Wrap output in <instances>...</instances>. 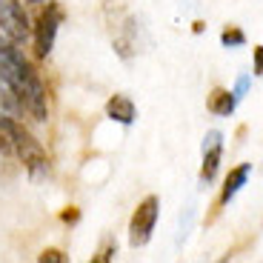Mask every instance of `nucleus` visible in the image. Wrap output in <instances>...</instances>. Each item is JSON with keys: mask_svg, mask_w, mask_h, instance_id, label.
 <instances>
[{"mask_svg": "<svg viewBox=\"0 0 263 263\" xmlns=\"http://www.w3.org/2000/svg\"><path fill=\"white\" fill-rule=\"evenodd\" d=\"M0 78L12 89L17 98L20 109L34 120V123H46L49 120V100H46V86L40 80L37 69L32 60L23 54L20 43L0 32Z\"/></svg>", "mask_w": 263, "mask_h": 263, "instance_id": "obj_1", "label": "nucleus"}, {"mask_svg": "<svg viewBox=\"0 0 263 263\" xmlns=\"http://www.w3.org/2000/svg\"><path fill=\"white\" fill-rule=\"evenodd\" d=\"M0 132L6 135L9 146H12V155H17V158H20L23 169L29 172V178H32L34 183L46 180L49 172H52V160H49L43 143H40V140L34 138L32 132L20 123L14 115H3V112H0Z\"/></svg>", "mask_w": 263, "mask_h": 263, "instance_id": "obj_2", "label": "nucleus"}, {"mask_svg": "<svg viewBox=\"0 0 263 263\" xmlns=\"http://www.w3.org/2000/svg\"><path fill=\"white\" fill-rule=\"evenodd\" d=\"M63 6L60 3H49L43 12H40L37 23L32 26V34H34V54L37 58H49L54 49V37H58V29L63 23Z\"/></svg>", "mask_w": 263, "mask_h": 263, "instance_id": "obj_3", "label": "nucleus"}, {"mask_svg": "<svg viewBox=\"0 0 263 263\" xmlns=\"http://www.w3.org/2000/svg\"><path fill=\"white\" fill-rule=\"evenodd\" d=\"M158 215H160V200L155 195L140 200V206L135 209V215H132V220H129V243L135 246V249H140V246H146L152 240Z\"/></svg>", "mask_w": 263, "mask_h": 263, "instance_id": "obj_4", "label": "nucleus"}, {"mask_svg": "<svg viewBox=\"0 0 263 263\" xmlns=\"http://www.w3.org/2000/svg\"><path fill=\"white\" fill-rule=\"evenodd\" d=\"M0 32L12 37L14 43H23L32 34V23L20 0H0Z\"/></svg>", "mask_w": 263, "mask_h": 263, "instance_id": "obj_5", "label": "nucleus"}, {"mask_svg": "<svg viewBox=\"0 0 263 263\" xmlns=\"http://www.w3.org/2000/svg\"><path fill=\"white\" fill-rule=\"evenodd\" d=\"M220 158H223V135L217 129L206 132L203 138V163H200V186H209L217 178L220 169Z\"/></svg>", "mask_w": 263, "mask_h": 263, "instance_id": "obj_6", "label": "nucleus"}, {"mask_svg": "<svg viewBox=\"0 0 263 263\" xmlns=\"http://www.w3.org/2000/svg\"><path fill=\"white\" fill-rule=\"evenodd\" d=\"M249 175H252V163H240V166H235V169L229 172V178H226L223 189H220V197H217V206H226V203H229L232 197H235L237 192H240V189L246 186Z\"/></svg>", "mask_w": 263, "mask_h": 263, "instance_id": "obj_7", "label": "nucleus"}, {"mask_svg": "<svg viewBox=\"0 0 263 263\" xmlns=\"http://www.w3.org/2000/svg\"><path fill=\"white\" fill-rule=\"evenodd\" d=\"M106 115L112 120H118V123H123V126H132L135 118H138V109H135L132 98H126V95H112L109 103H106Z\"/></svg>", "mask_w": 263, "mask_h": 263, "instance_id": "obj_8", "label": "nucleus"}, {"mask_svg": "<svg viewBox=\"0 0 263 263\" xmlns=\"http://www.w3.org/2000/svg\"><path fill=\"white\" fill-rule=\"evenodd\" d=\"M235 106H237V98L229 89H215V92L209 95V100H206V109H209L212 115H217V118H229V115L235 112Z\"/></svg>", "mask_w": 263, "mask_h": 263, "instance_id": "obj_9", "label": "nucleus"}, {"mask_svg": "<svg viewBox=\"0 0 263 263\" xmlns=\"http://www.w3.org/2000/svg\"><path fill=\"white\" fill-rule=\"evenodd\" d=\"M0 112H3V115H14V118L23 112V109H20V103H17V98L12 95V89L3 83V78H0Z\"/></svg>", "mask_w": 263, "mask_h": 263, "instance_id": "obj_10", "label": "nucleus"}, {"mask_svg": "<svg viewBox=\"0 0 263 263\" xmlns=\"http://www.w3.org/2000/svg\"><path fill=\"white\" fill-rule=\"evenodd\" d=\"M220 43H223L226 49H237V46H243V43H246L243 29H237V26H226L223 32H220Z\"/></svg>", "mask_w": 263, "mask_h": 263, "instance_id": "obj_11", "label": "nucleus"}, {"mask_svg": "<svg viewBox=\"0 0 263 263\" xmlns=\"http://www.w3.org/2000/svg\"><path fill=\"white\" fill-rule=\"evenodd\" d=\"M37 260L40 263H66V255H63V252H58V249H43Z\"/></svg>", "mask_w": 263, "mask_h": 263, "instance_id": "obj_12", "label": "nucleus"}, {"mask_svg": "<svg viewBox=\"0 0 263 263\" xmlns=\"http://www.w3.org/2000/svg\"><path fill=\"white\" fill-rule=\"evenodd\" d=\"M246 89H249V74H240V78H237V83H235V98L240 100L246 95Z\"/></svg>", "mask_w": 263, "mask_h": 263, "instance_id": "obj_13", "label": "nucleus"}, {"mask_svg": "<svg viewBox=\"0 0 263 263\" xmlns=\"http://www.w3.org/2000/svg\"><path fill=\"white\" fill-rule=\"evenodd\" d=\"M78 217H80V212L74 209V206H69L66 212H60V220H63V223H78Z\"/></svg>", "mask_w": 263, "mask_h": 263, "instance_id": "obj_14", "label": "nucleus"}, {"mask_svg": "<svg viewBox=\"0 0 263 263\" xmlns=\"http://www.w3.org/2000/svg\"><path fill=\"white\" fill-rule=\"evenodd\" d=\"M252 58H255V74H263V46L252 49Z\"/></svg>", "mask_w": 263, "mask_h": 263, "instance_id": "obj_15", "label": "nucleus"}, {"mask_svg": "<svg viewBox=\"0 0 263 263\" xmlns=\"http://www.w3.org/2000/svg\"><path fill=\"white\" fill-rule=\"evenodd\" d=\"M115 252H118V246H115V243H109V246H106V249L100 252L98 257H95V263H106V260H112V255H115Z\"/></svg>", "mask_w": 263, "mask_h": 263, "instance_id": "obj_16", "label": "nucleus"}, {"mask_svg": "<svg viewBox=\"0 0 263 263\" xmlns=\"http://www.w3.org/2000/svg\"><path fill=\"white\" fill-rule=\"evenodd\" d=\"M0 155H12V146H9V140H6L3 132H0Z\"/></svg>", "mask_w": 263, "mask_h": 263, "instance_id": "obj_17", "label": "nucleus"}, {"mask_svg": "<svg viewBox=\"0 0 263 263\" xmlns=\"http://www.w3.org/2000/svg\"><path fill=\"white\" fill-rule=\"evenodd\" d=\"M26 3H46V0H26Z\"/></svg>", "mask_w": 263, "mask_h": 263, "instance_id": "obj_18", "label": "nucleus"}]
</instances>
